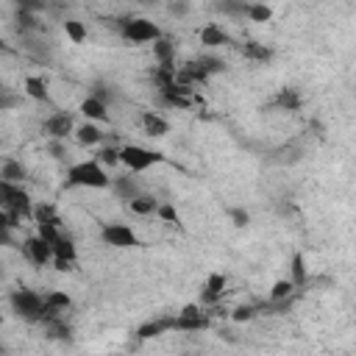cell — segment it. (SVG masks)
<instances>
[{"label": "cell", "instance_id": "6da1fadb", "mask_svg": "<svg viewBox=\"0 0 356 356\" xmlns=\"http://www.w3.org/2000/svg\"><path fill=\"white\" fill-rule=\"evenodd\" d=\"M111 178L106 167L97 159H83L67 167V186H83V189H108Z\"/></svg>", "mask_w": 356, "mask_h": 356}, {"label": "cell", "instance_id": "7a4b0ae2", "mask_svg": "<svg viewBox=\"0 0 356 356\" xmlns=\"http://www.w3.org/2000/svg\"><path fill=\"white\" fill-rule=\"evenodd\" d=\"M117 31L128 44H147L161 36V28L147 17H122L117 22Z\"/></svg>", "mask_w": 356, "mask_h": 356}, {"label": "cell", "instance_id": "3957f363", "mask_svg": "<svg viewBox=\"0 0 356 356\" xmlns=\"http://www.w3.org/2000/svg\"><path fill=\"white\" fill-rule=\"evenodd\" d=\"M161 161H164V153L150 150L145 145H134L131 142V145H122L120 147V164L128 172H134V175H139V172H145V170H150V167H156Z\"/></svg>", "mask_w": 356, "mask_h": 356}, {"label": "cell", "instance_id": "277c9868", "mask_svg": "<svg viewBox=\"0 0 356 356\" xmlns=\"http://www.w3.org/2000/svg\"><path fill=\"white\" fill-rule=\"evenodd\" d=\"M42 303H44V295H39L36 289H28V286H17V289H11V295H8L11 312H14L19 320H28V323H39Z\"/></svg>", "mask_w": 356, "mask_h": 356}, {"label": "cell", "instance_id": "5b68a950", "mask_svg": "<svg viewBox=\"0 0 356 356\" xmlns=\"http://www.w3.org/2000/svg\"><path fill=\"white\" fill-rule=\"evenodd\" d=\"M100 242L117 250H128V248H139L142 239L136 236V231L125 222H100Z\"/></svg>", "mask_w": 356, "mask_h": 356}, {"label": "cell", "instance_id": "8992f818", "mask_svg": "<svg viewBox=\"0 0 356 356\" xmlns=\"http://www.w3.org/2000/svg\"><path fill=\"white\" fill-rule=\"evenodd\" d=\"M209 325H211V317H209L206 306H200V303H186L172 317V331H189V334H195V331H206Z\"/></svg>", "mask_w": 356, "mask_h": 356}, {"label": "cell", "instance_id": "52a82bcc", "mask_svg": "<svg viewBox=\"0 0 356 356\" xmlns=\"http://www.w3.org/2000/svg\"><path fill=\"white\" fill-rule=\"evenodd\" d=\"M72 131H75V117H72V111H61V108H56L44 122H42V136H47V139H70L72 136Z\"/></svg>", "mask_w": 356, "mask_h": 356}, {"label": "cell", "instance_id": "ba28073f", "mask_svg": "<svg viewBox=\"0 0 356 356\" xmlns=\"http://www.w3.org/2000/svg\"><path fill=\"white\" fill-rule=\"evenodd\" d=\"M53 248V267L58 270V273H70V270H75V261H78V248H75V242L61 231L58 234V239L50 245Z\"/></svg>", "mask_w": 356, "mask_h": 356}, {"label": "cell", "instance_id": "9c48e42d", "mask_svg": "<svg viewBox=\"0 0 356 356\" xmlns=\"http://www.w3.org/2000/svg\"><path fill=\"white\" fill-rule=\"evenodd\" d=\"M22 253H25V259H28L31 264H36V267H47V264L53 261V248H50V242H44L39 234L25 236Z\"/></svg>", "mask_w": 356, "mask_h": 356}, {"label": "cell", "instance_id": "30bf717a", "mask_svg": "<svg viewBox=\"0 0 356 356\" xmlns=\"http://www.w3.org/2000/svg\"><path fill=\"white\" fill-rule=\"evenodd\" d=\"M225 284H228L225 273H209L206 275V284H203V292H200V306H214L222 298Z\"/></svg>", "mask_w": 356, "mask_h": 356}, {"label": "cell", "instance_id": "8fae6325", "mask_svg": "<svg viewBox=\"0 0 356 356\" xmlns=\"http://www.w3.org/2000/svg\"><path fill=\"white\" fill-rule=\"evenodd\" d=\"M197 39H200V44H203V47H209V50H214V47H222V44H231V42H234V39H231V33H228L222 25H217V22L203 25V28H200V33H197Z\"/></svg>", "mask_w": 356, "mask_h": 356}, {"label": "cell", "instance_id": "7c38bea8", "mask_svg": "<svg viewBox=\"0 0 356 356\" xmlns=\"http://www.w3.org/2000/svg\"><path fill=\"white\" fill-rule=\"evenodd\" d=\"M72 136H75V142H78L81 147H95V145H100V142L106 139V134L100 131V125H97V122H92V120H86V122L75 125Z\"/></svg>", "mask_w": 356, "mask_h": 356}, {"label": "cell", "instance_id": "4fadbf2b", "mask_svg": "<svg viewBox=\"0 0 356 356\" xmlns=\"http://www.w3.org/2000/svg\"><path fill=\"white\" fill-rule=\"evenodd\" d=\"M167 331H172V317H156V320L142 323V325L134 331V337H136L139 342H147V339H156V337H161V334H167Z\"/></svg>", "mask_w": 356, "mask_h": 356}, {"label": "cell", "instance_id": "5bb4252c", "mask_svg": "<svg viewBox=\"0 0 356 356\" xmlns=\"http://www.w3.org/2000/svg\"><path fill=\"white\" fill-rule=\"evenodd\" d=\"M14 28H17V33L19 36H25V33H42V19H39V14L36 11H25V8H14Z\"/></svg>", "mask_w": 356, "mask_h": 356}, {"label": "cell", "instance_id": "9a60e30c", "mask_svg": "<svg viewBox=\"0 0 356 356\" xmlns=\"http://www.w3.org/2000/svg\"><path fill=\"white\" fill-rule=\"evenodd\" d=\"M273 106L281 108V111H300L303 106V95L295 89V86H281L273 97Z\"/></svg>", "mask_w": 356, "mask_h": 356}, {"label": "cell", "instance_id": "2e32d148", "mask_svg": "<svg viewBox=\"0 0 356 356\" xmlns=\"http://www.w3.org/2000/svg\"><path fill=\"white\" fill-rule=\"evenodd\" d=\"M78 111H81L86 120H92V122H106V120H108V103H103V100L95 97V95L83 97L81 106H78Z\"/></svg>", "mask_w": 356, "mask_h": 356}, {"label": "cell", "instance_id": "e0dca14e", "mask_svg": "<svg viewBox=\"0 0 356 356\" xmlns=\"http://www.w3.org/2000/svg\"><path fill=\"white\" fill-rule=\"evenodd\" d=\"M22 92L36 100V103H50V89H47V81L42 75H25L22 81Z\"/></svg>", "mask_w": 356, "mask_h": 356}, {"label": "cell", "instance_id": "ac0fdd59", "mask_svg": "<svg viewBox=\"0 0 356 356\" xmlns=\"http://www.w3.org/2000/svg\"><path fill=\"white\" fill-rule=\"evenodd\" d=\"M142 131L153 139H161L170 134V122L159 111H142Z\"/></svg>", "mask_w": 356, "mask_h": 356}, {"label": "cell", "instance_id": "d6986e66", "mask_svg": "<svg viewBox=\"0 0 356 356\" xmlns=\"http://www.w3.org/2000/svg\"><path fill=\"white\" fill-rule=\"evenodd\" d=\"M111 189H114V195L120 197V200H131L134 195H139L142 189H139V184H136V178H134V172H125V175H117V178H111V184H108Z\"/></svg>", "mask_w": 356, "mask_h": 356}, {"label": "cell", "instance_id": "ffe728a7", "mask_svg": "<svg viewBox=\"0 0 356 356\" xmlns=\"http://www.w3.org/2000/svg\"><path fill=\"white\" fill-rule=\"evenodd\" d=\"M156 206H159V200H156L153 195H145V192H139V195H134V197L128 200V211L136 214V217L156 214Z\"/></svg>", "mask_w": 356, "mask_h": 356}, {"label": "cell", "instance_id": "44dd1931", "mask_svg": "<svg viewBox=\"0 0 356 356\" xmlns=\"http://www.w3.org/2000/svg\"><path fill=\"white\" fill-rule=\"evenodd\" d=\"M0 178L3 181H11V184H22L28 178V167L22 161H17V159H6L0 164Z\"/></svg>", "mask_w": 356, "mask_h": 356}, {"label": "cell", "instance_id": "7402d4cb", "mask_svg": "<svg viewBox=\"0 0 356 356\" xmlns=\"http://www.w3.org/2000/svg\"><path fill=\"white\" fill-rule=\"evenodd\" d=\"M153 58H156V64H175V44H172V39H167L161 33L153 42Z\"/></svg>", "mask_w": 356, "mask_h": 356}, {"label": "cell", "instance_id": "603a6c76", "mask_svg": "<svg viewBox=\"0 0 356 356\" xmlns=\"http://www.w3.org/2000/svg\"><path fill=\"white\" fill-rule=\"evenodd\" d=\"M289 281L295 286H303L309 281V270H306V256L303 253H292V259H289Z\"/></svg>", "mask_w": 356, "mask_h": 356}, {"label": "cell", "instance_id": "cb8c5ba5", "mask_svg": "<svg viewBox=\"0 0 356 356\" xmlns=\"http://www.w3.org/2000/svg\"><path fill=\"white\" fill-rule=\"evenodd\" d=\"M195 61L200 64V70H203L206 75H220V72H225V70H228L225 58H220V56H214V53H200Z\"/></svg>", "mask_w": 356, "mask_h": 356}, {"label": "cell", "instance_id": "d4e9b609", "mask_svg": "<svg viewBox=\"0 0 356 356\" xmlns=\"http://www.w3.org/2000/svg\"><path fill=\"white\" fill-rule=\"evenodd\" d=\"M242 53H245V58H250V61H259V64H267V61H273V47H267V44H259V42H245Z\"/></svg>", "mask_w": 356, "mask_h": 356}, {"label": "cell", "instance_id": "484cf974", "mask_svg": "<svg viewBox=\"0 0 356 356\" xmlns=\"http://www.w3.org/2000/svg\"><path fill=\"white\" fill-rule=\"evenodd\" d=\"M33 222H53V225H61V217H58V209L53 206V203H36L33 206V217H31Z\"/></svg>", "mask_w": 356, "mask_h": 356}, {"label": "cell", "instance_id": "4316f807", "mask_svg": "<svg viewBox=\"0 0 356 356\" xmlns=\"http://www.w3.org/2000/svg\"><path fill=\"white\" fill-rule=\"evenodd\" d=\"M214 8L222 11L225 17H245L248 14V0H217Z\"/></svg>", "mask_w": 356, "mask_h": 356}, {"label": "cell", "instance_id": "83f0119b", "mask_svg": "<svg viewBox=\"0 0 356 356\" xmlns=\"http://www.w3.org/2000/svg\"><path fill=\"white\" fill-rule=\"evenodd\" d=\"M250 22H270L273 19V8L267 3H248V14Z\"/></svg>", "mask_w": 356, "mask_h": 356}, {"label": "cell", "instance_id": "f1b7e54d", "mask_svg": "<svg viewBox=\"0 0 356 356\" xmlns=\"http://www.w3.org/2000/svg\"><path fill=\"white\" fill-rule=\"evenodd\" d=\"M64 33H67V39L70 42H75V44H81V42H86V28H83V22L81 19H64Z\"/></svg>", "mask_w": 356, "mask_h": 356}, {"label": "cell", "instance_id": "f546056e", "mask_svg": "<svg viewBox=\"0 0 356 356\" xmlns=\"http://www.w3.org/2000/svg\"><path fill=\"white\" fill-rule=\"evenodd\" d=\"M298 286L289 281V278H278L275 284H273V289H270V300H281V298H292V292H295Z\"/></svg>", "mask_w": 356, "mask_h": 356}, {"label": "cell", "instance_id": "4dcf8cb0", "mask_svg": "<svg viewBox=\"0 0 356 356\" xmlns=\"http://www.w3.org/2000/svg\"><path fill=\"white\" fill-rule=\"evenodd\" d=\"M19 192H22V184H11V181H3L0 178V209H6Z\"/></svg>", "mask_w": 356, "mask_h": 356}, {"label": "cell", "instance_id": "1f68e13d", "mask_svg": "<svg viewBox=\"0 0 356 356\" xmlns=\"http://www.w3.org/2000/svg\"><path fill=\"white\" fill-rule=\"evenodd\" d=\"M228 217H231L234 228H248L250 225V211L245 206H231L228 209Z\"/></svg>", "mask_w": 356, "mask_h": 356}, {"label": "cell", "instance_id": "d6a6232c", "mask_svg": "<svg viewBox=\"0 0 356 356\" xmlns=\"http://www.w3.org/2000/svg\"><path fill=\"white\" fill-rule=\"evenodd\" d=\"M95 159H97L103 167H117V164H120V147H100Z\"/></svg>", "mask_w": 356, "mask_h": 356}, {"label": "cell", "instance_id": "836d02e7", "mask_svg": "<svg viewBox=\"0 0 356 356\" xmlns=\"http://www.w3.org/2000/svg\"><path fill=\"white\" fill-rule=\"evenodd\" d=\"M36 234L44 239V242H56L58 239V234H61V225H53V222H36Z\"/></svg>", "mask_w": 356, "mask_h": 356}, {"label": "cell", "instance_id": "e575fe53", "mask_svg": "<svg viewBox=\"0 0 356 356\" xmlns=\"http://www.w3.org/2000/svg\"><path fill=\"white\" fill-rule=\"evenodd\" d=\"M156 214H159L164 222H170V225H178V222H181V217H178V211H175L172 203H159V206H156Z\"/></svg>", "mask_w": 356, "mask_h": 356}, {"label": "cell", "instance_id": "d590c367", "mask_svg": "<svg viewBox=\"0 0 356 356\" xmlns=\"http://www.w3.org/2000/svg\"><path fill=\"white\" fill-rule=\"evenodd\" d=\"M256 317V306H250V303H242V306H236L234 312H231V320L234 323H248V320H253Z\"/></svg>", "mask_w": 356, "mask_h": 356}, {"label": "cell", "instance_id": "8d00e7d4", "mask_svg": "<svg viewBox=\"0 0 356 356\" xmlns=\"http://www.w3.org/2000/svg\"><path fill=\"white\" fill-rule=\"evenodd\" d=\"M47 153H50L56 161H64V159H67V142H64V139H47Z\"/></svg>", "mask_w": 356, "mask_h": 356}, {"label": "cell", "instance_id": "74e56055", "mask_svg": "<svg viewBox=\"0 0 356 356\" xmlns=\"http://www.w3.org/2000/svg\"><path fill=\"white\" fill-rule=\"evenodd\" d=\"M14 106H19V95H14L11 89L0 86V111H8V108H14Z\"/></svg>", "mask_w": 356, "mask_h": 356}, {"label": "cell", "instance_id": "f35d334b", "mask_svg": "<svg viewBox=\"0 0 356 356\" xmlns=\"http://www.w3.org/2000/svg\"><path fill=\"white\" fill-rule=\"evenodd\" d=\"M189 0H170V6H167V11L172 14V17H186L189 14Z\"/></svg>", "mask_w": 356, "mask_h": 356}, {"label": "cell", "instance_id": "ab89813d", "mask_svg": "<svg viewBox=\"0 0 356 356\" xmlns=\"http://www.w3.org/2000/svg\"><path fill=\"white\" fill-rule=\"evenodd\" d=\"M11 3H14V8H25V11H36V14L44 11V6H47L44 0H11Z\"/></svg>", "mask_w": 356, "mask_h": 356}, {"label": "cell", "instance_id": "60d3db41", "mask_svg": "<svg viewBox=\"0 0 356 356\" xmlns=\"http://www.w3.org/2000/svg\"><path fill=\"white\" fill-rule=\"evenodd\" d=\"M267 309H270V314H284V312H289V309H292V298L270 300V303H267Z\"/></svg>", "mask_w": 356, "mask_h": 356}, {"label": "cell", "instance_id": "b9f144b4", "mask_svg": "<svg viewBox=\"0 0 356 356\" xmlns=\"http://www.w3.org/2000/svg\"><path fill=\"white\" fill-rule=\"evenodd\" d=\"M14 228H19V222L6 211V209H0V234H6V231H14Z\"/></svg>", "mask_w": 356, "mask_h": 356}, {"label": "cell", "instance_id": "7bdbcfd3", "mask_svg": "<svg viewBox=\"0 0 356 356\" xmlns=\"http://www.w3.org/2000/svg\"><path fill=\"white\" fill-rule=\"evenodd\" d=\"M3 50H6V42H3V39H0V53H3Z\"/></svg>", "mask_w": 356, "mask_h": 356}, {"label": "cell", "instance_id": "ee69618b", "mask_svg": "<svg viewBox=\"0 0 356 356\" xmlns=\"http://www.w3.org/2000/svg\"><path fill=\"white\" fill-rule=\"evenodd\" d=\"M0 325H3V314H0Z\"/></svg>", "mask_w": 356, "mask_h": 356}, {"label": "cell", "instance_id": "f6af8a7d", "mask_svg": "<svg viewBox=\"0 0 356 356\" xmlns=\"http://www.w3.org/2000/svg\"><path fill=\"white\" fill-rule=\"evenodd\" d=\"M0 278H3V267H0Z\"/></svg>", "mask_w": 356, "mask_h": 356}, {"label": "cell", "instance_id": "bcb514c9", "mask_svg": "<svg viewBox=\"0 0 356 356\" xmlns=\"http://www.w3.org/2000/svg\"><path fill=\"white\" fill-rule=\"evenodd\" d=\"M145 3H153V0H145Z\"/></svg>", "mask_w": 356, "mask_h": 356}]
</instances>
